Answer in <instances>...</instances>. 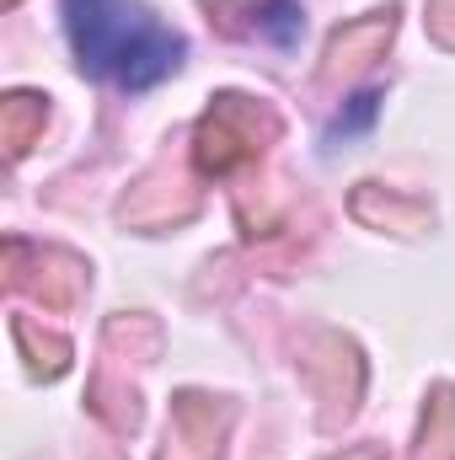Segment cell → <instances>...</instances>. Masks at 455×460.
I'll use <instances>...</instances> for the list:
<instances>
[{
    "label": "cell",
    "mask_w": 455,
    "mask_h": 460,
    "mask_svg": "<svg viewBox=\"0 0 455 460\" xmlns=\"http://www.w3.org/2000/svg\"><path fill=\"white\" fill-rule=\"evenodd\" d=\"M370 118H375V92H359V97H353V113L338 118V123H333V134H359Z\"/></svg>",
    "instance_id": "3957f363"
},
{
    "label": "cell",
    "mask_w": 455,
    "mask_h": 460,
    "mask_svg": "<svg viewBox=\"0 0 455 460\" xmlns=\"http://www.w3.org/2000/svg\"><path fill=\"white\" fill-rule=\"evenodd\" d=\"M76 65L108 86L145 92L183 65V38L134 0H65Z\"/></svg>",
    "instance_id": "6da1fadb"
},
{
    "label": "cell",
    "mask_w": 455,
    "mask_h": 460,
    "mask_svg": "<svg viewBox=\"0 0 455 460\" xmlns=\"http://www.w3.org/2000/svg\"><path fill=\"white\" fill-rule=\"evenodd\" d=\"M257 27L273 38V43H295L300 38V5L295 0H263V11H257Z\"/></svg>",
    "instance_id": "7a4b0ae2"
}]
</instances>
